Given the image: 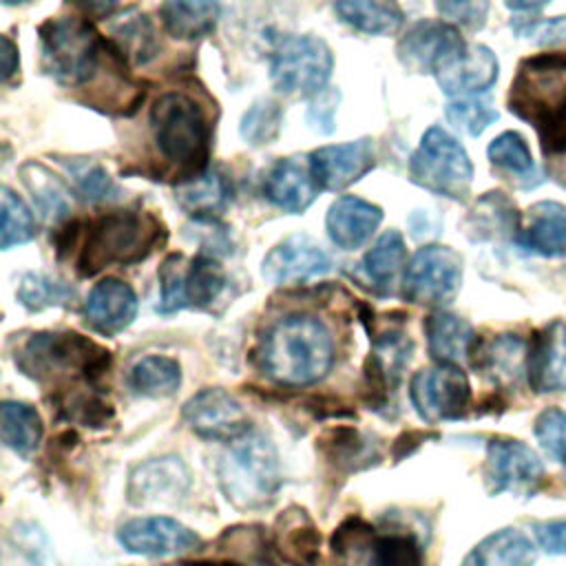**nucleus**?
<instances>
[{
  "label": "nucleus",
  "instance_id": "obj_42",
  "mask_svg": "<svg viewBox=\"0 0 566 566\" xmlns=\"http://www.w3.org/2000/svg\"><path fill=\"white\" fill-rule=\"evenodd\" d=\"M444 113L453 128L473 137L484 133L497 119V111L493 108V104L478 95L455 97L453 102L447 104Z\"/></svg>",
  "mask_w": 566,
  "mask_h": 566
},
{
  "label": "nucleus",
  "instance_id": "obj_9",
  "mask_svg": "<svg viewBox=\"0 0 566 566\" xmlns=\"http://www.w3.org/2000/svg\"><path fill=\"white\" fill-rule=\"evenodd\" d=\"M462 283V256L449 245H424L407 263L402 292L418 305H447Z\"/></svg>",
  "mask_w": 566,
  "mask_h": 566
},
{
  "label": "nucleus",
  "instance_id": "obj_12",
  "mask_svg": "<svg viewBox=\"0 0 566 566\" xmlns=\"http://www.w3.org/2000/svg\"><path fill=\"white\" fill-rule=\"evenodd\" d=\"M460 31L442 20H420L398 42V60L413 73H433L464 49Z\"/></svg>",
  "mask_w": 566,
  "mask_h": 566
},
{
  "label": "nucleus",
  "instance_id": "obj_28",
  "mask_svg": "<svg viewBox=\"0 0 566 566\" xmlns=\"http://www.w3.org/2000/svg\"><path fill=\"white\" fill-rule=\"evenodd\" d=\"M22 184L27 186L33 206L49 223H60L71 212V197L66 186L40 161H27L20 166Z\"/></svg>",
  "mask_w": 566,
  "mask_h": 566
},
{
  "label": "nucleus",
  "instance_id": "obj_24",
  "mask_svg": "<svg viewBox=\"0 0 566 566\" xmlns=\"http://www.w3.org/2000/svg\"><path fill=\"white\" fill-rule=\"evenodd\" d=\"M424 334L431 356L438 363L460 365L471 358L475 352V334L473 327L449 312H436L424 321Z\"/></svg>",
  "mask_w": 566,
  "mask_h": 566
},
{
  "label": "nucleus",
  "instance_id": "obj_21",
  "mask_svg": "<svg viewBox=\"0 0 566 566\" xmlns=\"http://www.w3.org/2000/svg\"><path fill=\"white\" fill-rule=\"evenodd\" d=\"M382 221V210L360 197H338L327 210V234L340 250H356L371 239Z\"/></svg>",
  "mask_w": 566,
  "mask_h": 566
},
{
  "label": "nucleus",
  "instance_id": "obj_13",
  "mask_svg": "<svg viewBox=\"0 0 566 566\" xmlns=\"http://www.w3.org/2000/svg\"><path fill=\"white\" fill-rule=\"evenodd\" d=\"M184 420L199 436L228 442L245 436L250 429L241 402L219 387L195 394L184 405Z\"/></svg>",
  "mask_w": 566,
  "mask_h": 566
},
{
  "label": "nucleus",
  "instance_id": "obj_56",
  "mask_svg": "<svg viewBox=\"0 0 566 566\" xmlns=\"http://www.w3.org/2000/svg\"><path fill=\"white\" fill-rule=\"evenodd\" d=\"M223 566H237V564H223Z\"/></svg>",
  "mask_w": 566,
  "mask_h": 566
},
{
  "label": "nucleus",
  "instance_id": "obj_44",
  "mask_svg": "<svg viewBox=\"0 0 566 566\" xmlns=\"http://www.w3.org/2000/svg\"><path fill=\"white\" fill-rule=\"evenodd\" d=\"M535 438L551 460L566 467V411L559 407L544 409L535 420Z\"/></svg>",
  "mask_w": 566,
  "mask_h": 566
},
{
  "label": "nucleus",
  "instance_id": "obj_8",
  "mask_svg": "<svg viewBox=\"0 0 566 566\" xmlns=\"http://www.w3.org/2000/svg\"><path fill=\"white\" fill-rule=\"evenodd\" d=\"M334 69L329 46L314 35H290L272 53V84L287 95H314L327 84Z\"/></svg>",
  "mask_w": 566,
  "mask_h": 566
},
{
  "label": "nucleus",
  "instance_id": "obj_20",
  "mask_svg": "<svg viewBox=\"0 0 566 566\" xmlns=\"http://www.w3.org/2000/svg\"><path fill=\"white\" fill-rule=\"evenodd\" d=\"M137 314V296L133 287L119 279L95 283L84 303V318L91 329L113 336L126 329Z\"/></svg>",
  "mask_w": 566,
  "mask_h": 566
},
{
  "label": "nucleus",
  "instance_id": "obj_53",
  "mask_svg": "<svg viewBox=\"0 0 566 566\" xmlns=\"http://www.w3.org/2000/svg\"><path fill=\"white\" fill-rule=\"evenodd\" d=\"M119 0H77V4L82 9H86L93 15H108Z\"/></svg>",
  "mask_w": 566,
  "mask_h": 566
},
{
  "label": "nucleus",
  "instance_id": "obj_29",
  "mask_svg": "<svg viewBox=\"0 0 566 566\" xmlns=\"http://www.w3.org/2000/svg\"><path fill=\"white\" fill-rule=\"evenodd\" d=\"M334 9L345 24L369 35H391L405 22L396 0H334Z\"/></svg>",
  "mask_w": 566,
  "mask_h": 566
},
{
  "label": "nucleus",
  "instance_id": "obj_46",
  "mask_svg": "<svg viewBox=\"0 0 566 566\" xmlns=\"http://www.w3.org/2000/svg\"><path fill=\"white\" fill-rule=\"evenodd\" d=\"M184 268H186V259L181 254H170L161 263V270H159L161 298H159V305H157V310L161 314H172V312L186 307Z\"/></svg>",
  "mask_w": 566,
  "mask_h": 566
},
{
  "label": "nucleus",
  "instance_id": "obj_35",
  "mask_svg": "<svg viewBox=\"0 0 566 566\" xmlns=\"http://www.w3.org/2000/svg\"><path fill=\"white\" fill-rule=\"evenodd\" d=\"M407 263V248L402 234L398 230H387L378 237V241L367 250L363 259L365 274L374 281V285L387 290L400 274Z\"/></svg>",
  "mask_w": 566,
  "mask_h": 566
},
{
  "label": "nucleus",
  "instance_id": "obj_37",
  "mask_svg": "<svg viewBox=\"0 0 566 566\" xmlns=\"http://www.w3.org/2000/svg\"><path fill=\"white\" fill-rule=\"evenodd\" d=\"M226 274L221 265L210 256H195L184 268V294L186 307H206L223 290Z\"/></svg>",
  "mask_w": 566,
  "mask_h": 566
},
{
  "label": "nucleus",
  "instance_id": "obj_47",
  "mask_svg": "<svg viewBox=\"0 0 566 566\" xmlns=\"http://www.w3.org/2000/svg\"><path fill=\"white\" fill-rule=\"evenodd\" d=\"M515 33L537 46H564L566 44V15L522 20L513 24Z\"/></svg>",
  "mask_w": 566,
  "mask_h": 566
},
{
  "label": "nucleus",
  "instance_id": "obj_55",
  "mask_svg": "<svg viewBox=\"0 0 566 566\" xmlns=\"http://www.w3.org/2000/svg\"><path fill=\"white\" fill-rule=\"evenodd\" d=\"M4 4H24V2H31V0H2Z\"/></svg>",
  "mask_w": 566,
  "mask_h": 566
},
{
  "label": "nucleus",
  "instance_id": "obj_16",
  "mask_svg": "<svg viewBox=\"0 0 566 566\" xmlns=\"http://www.w3.org/2000/svg\"><path fill=\"white\" fill-rule=\"evenodd\" d=\"M329 256L305 234H294L274 245L263 259V276L272 283H303L329 272Z\"/></svg>",
  "mask_w": 566,
  "mask_h": 566
},
{
  "label": "nucleus",
  "instance_id": "obj_23",
  "mask_svg": "<svg viewBox=\"0 0 566 566\" xmlns=\"http://www.w3.org/2000/svg\"><path fill=\"white\" fill-rule=\"evenodd\" d=\"M190 484L188 469L177 458L150 460L135 469L130 475V500L133 502H157L181 495Z\"/></svg>",
  "mask_w": 566,
  "mask_h": 566
},
{
  "label": "nucleus",
  "instance_id": "obj_50",
  "mask_svg": "<svg viewBox=\"0 0 566 566\" xmlns=\"http://www.w3.org/2000/svg\"><path fill=\"white\" fill-rule=\"evenodd\" d=\"M338 104L336 91H321L310 106V124L318 133H329L334 128V113Z\"/></svg>",
  "mask_w": 566,
  "mask_h": 566
},
{
  "label": "nucleus",
  "instance_id": "obj_7",
  "mask_svg": "<svg viewBox=\"0 0 566 566\" xmlns=\"http://www.w3.org/2000/svg\"><path fill=\"white\" fill-rule=\"evenodd\" d=\"M409 177L433 195L460 201L471 190L473 164L455 137L431 126L409 159Z\"/></svg>",
  "mask_w": 566,
  "mask_h": 566
},
{
  "label": "nucleus",
  "instance_id": "obj_3",
  "mask_svg": "<svg viewBox=\"0 0 566 566\" xmlns=\"http://www.w3.org/2000/svg\"><path fill=\"white\" fill-rule=\"evenodd\" d=\"M219 486L237 509H263L281 486V467L274 444L261 433H245L230 442L219 467Z\"/></svg>",
  "mask_w": 566,
  "mask_h": 566
},
{
  "label": "nucleus",
  "instance_id": "obj_33",
  "mask_svg": "<svg viewBox=\"0 0 566 566\" xmlns=\"http://www.w3.org/2000/svg\"><path fill=\"white\" fill-rule=\"evenodd\" d=\"M0 431L4 447L29 458L42 440V418L33 407L7 400L0 411Z\"/></svg>",
  "mask_w": 566,
  "mask_h": 566
},
{
  "label": "nucleus",
  "instance_id": "obj_54",
  "mask_svg": "<svg viewBox=\"0 0 566 566\" xmlns=\"http://www.w3.org/2000/svg\"><path fill=\"white\" fill-rule=\"evenodd\" d=\"M504 2H506V7L513 9V11L526 13V11H537V9L546 7L551 0H504Z\"/></svg>",
  "mask_w": 566,
  "mask_h": 566
},
{
  "label": "nucleus",
  "instance_id": "obj_19",
  "mask_svg": "<svg viewBox=\"0 0 566 566\" xmlns=\"http://www.w3.org/2000/svg\"><path fill=\"white\" fill-rule=\"evenodd\" d=\"M526 378L537 394L566 391V323L553 321L528 345Z\"/></svg>",
  "mask_w": 566,
  "mask_h": 566
},
{
  "label": "nucleus",
  "instance_id": "obj_18",
  "mask_svg": "<svg viewBox=\"0 0 566 566\" xmlns=\"http://www.w3.org/2000/svg\"><path fill=\"white\" fill-rule=\"evenodd\" d=\"M310 159L321 188L343 190L374 168V146L371 139L332 144L314 150Z\"/></svg>",
  "mask_w": 566,
  "mask_h": 566
},
{
  "label": "nucleus",
  "instance_id": "obj_5",
  "mask_svg": "<svg viewBox=\"0 0 566 566\" xmlns=\"http://www.w3.org/2000/svg\"><path fill=\"white\" fill-rule=\"evenodd\" d=\"M42 64L64 86H80L93 80L99 66L102 40L82 18H53L40 27Z\"/></svg>",
  "mask_w": 566,
  "mask_h": 566
},
{
  "label": "nucleus",
  "instance_id": "obj_43",
  "mask_svg": "<svg viewBox=\"0 0 566 566\" xmlns=\"http://www.w3.org/2000/svg\"><path fill=\"white\" fill-rule=\"evenodd\" d=\"M283 124V111L272 99L254 102L241 119V137L252 146L270 144L279 137Z\"/></svg>",
  "mask_w": 566,
  "mask_h": 566
},
{
  "label": "nucleus",
  "instance_id": "obj_30",
  "mask_svg": "<svg viewBox=\"0 0 566 566\" xmlns=\"http://www.w3.org/2000/svg\"><path fill=\"white\" fill-rule=\"evenodd\" d=\"M473 354H478L475 365L493 380L513 382L522 374H526L528 347L515 334H500L482 347H475Z\"/></svg>",
  "mask_w": 566,
  "mask_h": 566
},
{
  "label": "nucleus",
  "instance_id": "obj_6",
  "mask_svg": "<svg viewBox=\"0 0 566 566\" xmlns=\"http://www.w3.org/2000/svg\"><path fill=\"white\" fill-rule=\"evenodd\" d=\"M18 365L35 380L73 371L91 378L108 367V352L75 332H40L24 343Z\"/></svg>",
  "mask_w": 566,
  "mask_h": 566
},
{
  "label": "nucleus",
  "instance_id": "obj_40",
  "mask_svg": "<svg viewBox=\"0 0 566 566\" xmlns=\"http://www.w3.org/2000/svg\"><path fill=\"white\" fill-rule=\"evenodd\" d=\"M73 296L75 292L69 283L46 276L42 272H27L18 285V301L31 312H40L53 305H66Z\"/></svg>",
  "mask_w": 566,
  "mask_h": 566
},
{
  "label": "nucleus",
  "instance_id": "obj_27",
  "mask_svg": "<svg viewBox=\"0 0 566 566\" xmlns=\"http://www.w3.org/2000/svg\"><path fill=\"white\" fill-rule=\"evenodd\" d=\"M161 24L177 40H199L214 31L219 0H164Z\"/></svg>",
  "mask_w": 566,
  "mask_h": 566
},
{
  "label": "nucleus",
  "instance_id": "obj_39",
  "mask_svg": "<svg viewBox=\"0 0 566 566\" xmlns=\"http://www.w3.org/2000/svg\"><path fill=\"white\" fill-rule=\"evenodd\" d=\"M0 245L4 250L27 243L35 234V221L24 201L7 186L0 190Z\"/></svg>",
  "mask_w": 566,
  "mask_h": 566
},
{
  "label": "nucleus",
  "instance_id": "obj_10",
  "mask_svg": "<svg viewBox=\"0 0 566 566\" xmlns=\"http://www.w3.org/2000/svg\"><path fill=\"white\" fill-rule=\"evenodd\" d=\"M409 398L418 416L427 422L455 420L471 402V385L460 365L438 363L420 369L409 382Z\"/></svg>",
  "mask_w": 566,
  "mask_h": 566
},
{
  "label": "nucleus",
  "instance_id": "obj_45",
  "mask_svg": "<svg viewBox=\"0 0 566 566\" xmlns=\"http://www.w3.org/2000/svg\"><path fill=\"white\" fill-rule=\"evenodd\" d=\"M69 172L73 175L75 188L84 201H104L117 192L106 170L93 161H73L69 164Z\"/></svg>",
  "mask_w": 566,
  "mask_h": 566
},
{
  "label": "nucleus",
  "instance_id": "obj_52",
  "mask_svg": "<svg viewBox=\"0 0 566 566\" xmlns=\"http://www.w3.org/2000/svg\"><path fill=\"white\" fill-rule=\"evenodd\" d=\"M0 57H2V82L9 84L11 77L18 73V49L9 35H2Z\"/></svg>",
  "mask_w": 566,
  "mask_h": 566
},
{
  "label": "nucleus",
  "instance_id": "obj_31",
  "mask_svg": "<svg viewBox=\"0 0 566 566\" xmlns=\"http://www.w3.org/2000/svg\"><path fill=\"white\" fill-rule=\"evenodd\" d=\"M175 199L188 214L199 219H210L212 214H219L228 206L230 184L217 170L201 172L184 181L181 186H177Z\"/></svg>",
  "mask_w": 566,
  "mask_h": 566
},
{
  "label": "nucleus",
  "instance_id": "obj_2",
  "mask_svg": "<svg viewBox=\"0 0 566 566\" xmlns=\"http://www.w3.org/2000/svg\"><path fill=\"white\" fill-rule=\"evenodd\" d=\"M159 237L161 223L150 212H108L88 223L77 270L82 276H93L111 265H133L155 250Z\"/></svg>",
  "mask_w": 566,
  "mask_h": 566
},
{
  "label": "nucleus",
  "instance_id": "obj_36",
  "mask_svg": "<svg viewBox=\"0 0 566 566\" xmlns=\"http://www.w3.org/2000/svg\"><path fill=\"white\" fill-rule=\"evenodd\" d=\"M128 382L142 396H170L181 382V371L170 356H144L133 365Z\"/></svg>",
  "mask_w": 566,
  "mask_h": 566
},
{
  "label": "nucleus",
  "instance_id": "obj_1",
  "mask_svg": "<svg viewBox=\"0 0 566 566\" xmlns=\"http://www.w3.org/2000/svg\"><path fill=\"white\" fill-rule=\"evenodd\" d=\"M261 367L279 385L318 382L334 363L329 329L310 314H290L272 325L261 345Z\"/></svg>",
  "mask_w": 566,
  "mask_h": 566
},
{
  "label": "nucleus",
  "instance_id": "obj_34",
  "mask_svg": "<svg viewBox=\"0 0 566 566\" xmlns=\"http://www.w3.org/2000/svg\"><path fill=\"white\" fill-rule=\"evenodd\" d=\"M111 38L115 51L135 64H146L157 55L155 31L144 13L130 11L113 20Z\"/></svg>",
  "mask_w": 566,
  "mask_h": 566
},
{
  "label": "nucleus",
  "instance_id": "obj_14",
  "mask_svg": "<svg viewBox=\"0 0 566 566\" xmlns=\"http://www.w3.org/2000/svg\"><path fill=\"white\" fill-rule=\"evenodd\" d=\"M119 544L135 555L170 557L181 555L201 544L199 535L170 517H135L119 526Z\"/></svg>",
  "mask_w": 566,
  "mask_h": 566
},
{
  "label": "nucleus",
  "instance_id": "obj_48",
  "mask_svg": "<svg viewBox=\"0 0 566 566\" xmlns=\"http://www.w3.org/2000/svg\"><path fill=\"white\" fill-rule=\"evenodd\" d=\"M440 15L467 29H480L489 15V0H436Z\"/></svg>",
  "mask_w": 566,
  "mask_h": 566
},
{
  "label": "nucleus",
  "instance_id": "obj_11",
  "mask_svg": "<svg viewBox=\"0 0 566 566\" xmlns=\"http://www.w3.org/2000/svg\"><path fill=\"white\" fill-rule=\"evenodd\" d=\"M486 484L491 493H533L542 478L544 464L539 455L524 442L511 438H497L486 449Z\"/></svg>",
  "mask_w": 566,
  "mask_h": 566
},
{
  "label": "nucleus",
  "instance_id": "obj_32",
  "mask_svg": "<svg viewBox=\"0 0 566 566\" xmlns=\"http://www.w3.org/2000/svg\"><path fill=\"white\" fill-rule=\"evenodd\" d=\"M486 155H489V161L495 168H500L502 172H509L511 177H515L517 184L524 186V188H531L537 181H542L539 170H537V166L533 161V155H531V148H528L526 139L520 133H515V130L500 133L489 144Z\"/></svg>",
  "mask_w": 566,
  "mask_h": 566
},
{
  "label": "nucleus",
  "instance_id": "obj_51",
  "mask_svg": "<svg viewBox=\"0 0 566 566\" xmlns=\"http://www.w3.org/2000/svg\"><path fill=\"white\" fill-rule=\"evenodd\" d=\"M548 142H553L546 148L551 170H553L555 179L566 188V137H555V139H548Z\"/></svg>",
  "mask_w": 566,
  "mask_h": 566
},
{
  "label": "nucleus",
  "instance_id": "obj_15",
  "mask_svg": "<svg viewBox=\"0 0 566 566\" xmlns=\"http://www.w3.org/2000/svg\"><path fill=\"white\" fill-rule=\"evenodd\" d=\"M318 190L321 186L314 175L310 155H296L276 161L263 179V195L268 201L292 214L307 210Z\"/></svg>",
  "mask_w": 566,
  "mask_h": 566
},
{
  "label": "nucleus",
  "instance_id": "obj_17",
  "mask_svg": "<svg viewBox=\"0 0 566 566\" xmlns=\"http://www.w3.org/2000/svg\"><path fill=\"white\" fill-rule=\"evenodd\" d=\"M440 88L451 97H471L497 80V57L484 44H467L436 71Z\"/></svg>",
  "mask_w": 566,
  "mask_h": 566
},
{
  "label": "nucleus",
  "instance_id": "obj_41",
  "mask_svg": "<svg viewBox=\"0 0 566 566\" xmlns=\"http://www.w3.org/2000/svg\"><path fill=\"white\" fill-rule=\"evenodd\" d=\"M367 551L369 566H422V551L411 535H371Z\"/></svg>",
  "mask_w": 566,
  "mask_h": 566
},
{
  "label": "nucleus",
  "instance_id": "obj_4",
  "mask_svg": "<svg viewBox=\"0 0 566 566\" xmlns=\"http://www.w3.org/2000/svg\"><path fill=\"white\" fill-rule=\"evenodd\" d=\"M157 150L190 177L201 175L210 150V126L201 106L186 93L168 91L150 108Z\"/></svg>",
  "mask_w": 566,
  "mask_h": 566
},
{
  "label": "nucleus",
  "instance_id": "obj_38",
  "mask_svg": "<svg viewBox=\"0 0 566 566\" xmlns=\"http://www.w3.org/2000/svg\"><path fill=\"white\" fill-rule=\"evenodd\" d=\"M469 223L480 237L511 234L517 230V210L502 192H489L471 210Z\"/></svg>",
  "mask_w": 566,
  "mask_h": 566
},
{
  "label": "nucleus",
  "instance_id": "obj_25",
  "mask_svg": "<svg viewBox=\"0 0 566 566\" xmlns=\"http://www.w3.org/2000/svg\"><path fill=\"white\" fill-rule=\"evenodd\" d=\"M535 544L517 528H500L478 542L462 566H533Z\"/></svg>",
  "mask_w": 566,
  "mask_h": 566
},
{
  "label": "nucleus",
  "instance_id": "obj_49",
  "mask_svg": "<svg viewBox=\"0 0 566 566\" xmlns=\"http://www.w3.org/2000/svg\"><path fill=\"white\" fill-rule=\"evenodd\" d=\"M535 542L548 555H566V517L535 524Z\"/></svg>",
  "mask_w": 566,
  "mask_h": 566
},
{
  "label": "nucleus",
  "instance_id": "obj_22",
  "mask_svg": "<svg viewBox=\"0 0 566 566\" xmlns=\"http://www.w3.org/2000/svg\"><path fill=\"white\" fill-rule=\"evenodd\" d=\"M517 243L539 256H566V208L555 201L533 206L526 226L517 234Z\"/></svg>",
  "mask_w": 566,
  "mask_h": 566
},
{
  "label": "nucleus",
  "instance_id": "obj_26",
  "mask_svg": "<svg viewBox=\"0 0 566 566\" xmlns=\"http://www.w3.org/2000/svg\"><path fill=\"white\" fill-rule=\"evenodd\" d=\"M321 535L303 509H287L274 528V546L281 557L296 566H312L318 559Z\"/></svg>",
  "mask_w": 566,
  "mask_h": 566
}]
</instances>
